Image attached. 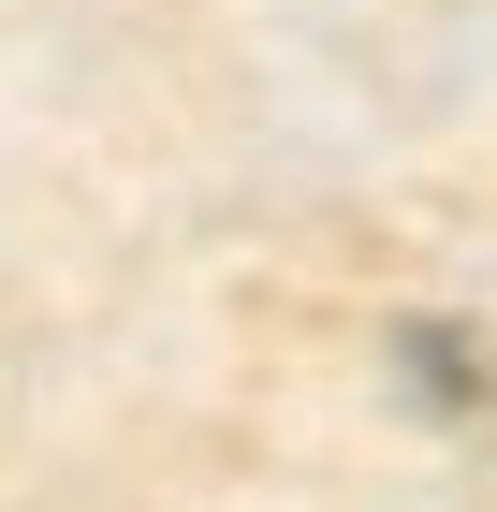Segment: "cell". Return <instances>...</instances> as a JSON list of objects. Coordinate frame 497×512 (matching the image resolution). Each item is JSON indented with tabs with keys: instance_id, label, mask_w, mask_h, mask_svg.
Wrapping results in <instances>:
<instances>
[]
</instances>
